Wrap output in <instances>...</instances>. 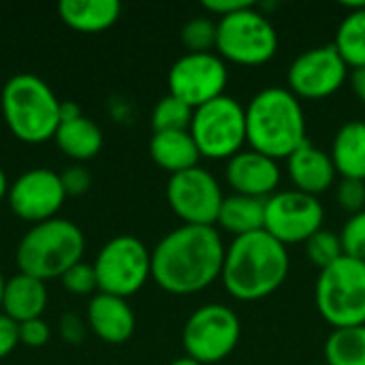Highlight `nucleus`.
Here are the masks:
<instances>
[{
  "label": "nucleus",
  "mask_w": 365,
  "mask_h": 365,
  "mask_svg": "<svg viewBox=\"0 0 365 365\" xmlns=\"http://www.w3.org/2000/svg\"><path fill=\"white\" fill-rule=\"evenodd\" d=\"M6 195H9V180H6V175H4V171H2V167H0V201H2Z\"/></svg>",
  "instance_id": "nucleus-39"
},
{
  "label": "nucleus",
  "mask_w": 365,
  "mask_h": 365,
  "mask_svg": "<svg viewBox=\"0 0 365 365\" xmlns=\"http://www.w3.org/2000/svg\"><path fill=\"white\" fill-rule=\"evenodd\" d=\"M321 365H327V364H321Z\"/></svg>",
  "instance_id": "nucleus-42"
},
{
  "label": "nucleus",
  "mask_w": 365,
  "mask_h": 365,
  "mask_svg": "<svg viewBox=\"0 0 365 365\" xmlns=\"http://www.w3.org/2000/svg\"><path fill=\"white\" fill-rule=\"evenodd\" d=\"M4 284H6V280H4V276H2V272H0V308H2V295H4Z\"/></svg>",
  "instance_id": "nucleus-41"
},
{
  "label": "nucleus",
  "mask_w": 365,
  "mask_h": 365,
  "mask_svg": "<svg viewBox=\"0 0 365 365\" xmlns=\"http://www.w3.org/2000/svg\"><path fill=\"white\" fill-rule=\"evenodd\" d=\"M169 94L184 101L192 109L225 96L229 83L227 62L214 53H184L169 68Z\"/></svg>",
  "instance_id": "nucleus-14"
},
{
  "label": "nucleus",
  "mask_w": 365,
  "mask_h": 365,
  "mask_svg": "<svg viewBox=\"0 0 365 365\" xmlns=\"http://www.w3.org/2000/svg\"><path fill=\"white\" fill-rule=\"evenodd\" d=\"M86 250L83 231L66 218H49L32 225L17 244V267L38 280L62 278V274L81 261Z\"/></svg>",
  "instance_id": "nucleus-4"
},
{
  "label": "nucleus",
  "mask_w": 365,
  "mask_h": 365,
  "mask_svg": "<svg viewBox=\"0 0 365 365\" xmlns=\"http://www.w3.org/2000/svg\"><path fill=\"white\" fill-rule=\"evenodd\" d=\"M45 306H47V289L43 280L21 272L6 280L4 295H2V310L15 323L41 319Z\"/></svg>",
  "instance_id": "nucleus-19"
},
{
  "label": "nucleus",
  "mask_w": 365,
  "mask_h": 365,
  "mask_svg": "<svg viewBox=\"0 0 365 365\" xmlns=\"http://www.w3.org/2000/svg\"><path fill=\"white\" fill-rule=\"evenodd\" d=\"M53 139H56L58 148L75 160H90L103 148L101 126L86 115L60 122Z\"/></svg>",
  "instance_id": "nucleus-24"
},
{
  "label": "nucleus",
  "mask_w": 365,
  "mask_h": 365,
  "mask_svg": "<svg viewBox=\"0 0 365 365\" xmlns=\"http://www.w3.org/2000/svg\"><path fill=\"white\" fill-rule=\"evenodd\" d=\"M17 344H19V325L4 312H0V359L11 355Z\"/></svg>",
  "instance_id": "nucleus-35"
},
{
  "label": "nucleus",
  "mask_w": 365,
  "mask_h": 365,
  "mask_svg": "<svg viewBox=\"0 0 365 365\" xmlns=\"http://www.w3.org/2000/svg\"><path fill=\"white\" fill-rule=\"evenodd\" d=\"M195 109L173 94L163 96L152 111V128L154 133H171V130H188L192 122Z\"/></svg>",
  "instance_id": "nucleus-27"
},
{
  "label": "nucleus",
  "mask_w": 365,
  "mask_h": 365,
  "mask_svg": "<svg viewBox=\"0 0 365 365\" xmlns=\"http://www.w3.org/2000/svg\"><path fill=\"white\" fill-rule=\"evenodd\" d=\"M287 173L295 190L312 197L327 192L338 175L329 152L314 148L312 143H304L287 158Z\"/></svg>",
  "instance_id": "nucleus-17"
},
{
  "label": "nucleus",
  "mask_w": 365,
  "mask_h": 365,
  "mask_svg": "<svg viewBox=\"0 0 365 365\" xmlns=\"http://www.w3.org/2000/svg\"><path fill=\"white\" fill-rule=\"evenodd\" d=\"M171 365H203V364H199V361H195L192 357H188V355H186V357H180V359H175V361H173Z\"/></svg>",
  "instance_id": "nucleus-40"
},
{
  "label": "nucleus",
  "mask_w": 365,
  "mask_h": 365,
  "mask_svg": "<svg viewBox=\"0 0 365 365\" xmlns=\"http://www.w3.org/2000/svg\"><path fill=\"white\" fill-rule=\"evenodd\" d=\"M62 284L68 293L73 295H88V293H94L98 291V280H96V272H94V265L90 263H75L73 267H68L64 274H62Z\"/></svg>",
  "instance_id": "nucleus-31"
},
{
  "label": "nucleus",
  "mask_w": 365,
  "mask_h": 365,
  "mask_svg": "<svg viewBox=\"0 0 365 365\" xmlns=\"http://www.w3.org/2000/svg\"><path fill=\"white\" fill-rule=\"evenodd\" d=\"M60 19L81 32H101L113 26L122 13L118 0H62L58 4Z\"/></svg>",
  "instance_id": "nucleus-22"
},
{
  "label": "nucleus",
  "mask_w": 365,
  "mask_h": 365,
  "mask_svg": "<svg viewBox=\"0 0 365 365\" xmlns=\"http://www.w3.org/2000/svg\"><path fill=\"white\" fill-rule=\"evenodd\" d=\"M88 325L101 340L122 344L135 334V314L124 297L96 293L88 306Z\"/></svg>",
  "instance_id": "nucleus-18"
},
{
  "label": "nucleus",
  "mask_w": 365,
  "mask_h": 365,
  "mask_svg": "<svg viewBox=\"0 0 365 365\" xmlns=\"http://www.w3.org/2000/svg\"><path fill=\"white\" fill-rule=\"evenodd\" d=\"M225 178L227 184L233 188V195H244L265 201L278 192L282 171L278 160L248 148L227 160Z\"/></svg>",
  "instance_id": "nucleus-16"
},
{
  "label": "nucleus",
  "mask_w": 365,
  "mask_h": 365,
  "mask_svg": "<svg viewBox=\"0 0 365 365\" xmlns=\"http://www.w3.org/2000/svg\"><path fill=\"white\" fill-rule=\"evenodd\" d=\"M60 336L64 342L68 344H79L86 336V327H83V321L73 314V312H66L60 317Z\"/></svg>",
  "instance_id": "nucleus-36"
},
{
  "label": "nucleus",
  "mask_w": 365,
  "mask_h": 365,
  "mask_svg": "<svg viewBox=\"0 0 365 365\" xmlns=\"http://www.w3.org/2000/svg\"><path fill=\"white\" fill-rule=\"evenodd\" d=\"M248 4H252V2H248V0H203V9H205L207 13L216 15L218 19H220V17H227V15H231V13L242 11V9H246Z\"/></svg>",
  "instance_id": "nucleus-37"
},
{
  "label": "nucleus",
  "mask_w": 365,
  "mask_h": 365,
  "mask_svg": "<svg viewBox=\"0 0 365 365\" xmlns=\"http://www.w3.org/2000/svg\"><path fill=\"white\" fill-rule=\"evenodd\" d=\"M336 49L349 64V68L365 66V4L349 11L336 32Z\"/></svg>",
  "instance_id": "nucleus-26"
},
{
  "label": "nucleus",
  "mask_w": 365,
  "mask_h": 365,
  "mask_svg": "<svg viewBox=\"0 0 365 365\" xmlns=\"http://www.w3.org/2000/svg\"><path fill=\"white\" fill-rule=\"evenodd\" d=\"M216 225L233 237L263 231L265 227V201L244 195H229L222 201Z\"/></svg>",
  "instance_id": "nucleus-23"
},
{
  "label": "nucleus",
  "mask_w": 365,
  "mask_h": 365,
  "mask_svg": "<svg viewBox=\"0 0 365 365\" xmlns=\"http://www.w3.org/2000/svg\"><path fill=\"white\" fill-rule=\"evenodd\" d=\"M351 88L355 96L365 105V66L364 68H353L351 73Z\"/></svg>",
  "instance_id": "nucleus-38"
},
{
  "label": "nucleus",
  "mask_w": 365,
  "mask_h": 365,
  "mask_svg": "<svg viewBox=\"0 0 365 365\" xmlns=\"http://www.w3.org/2000/svg\"><path fill=\"white\" fill-rule=\"evenodd\" d=\"M246 139L255 152L274 160L289 158L308 143L306 113L299 98L280 86L257 92L246 105Z\"/></svg>",
  "instance_id": "nucleus-3"
},
{
  "label": "nucleus",
  "mask_w": 365,
  "mask_h": 365,
  "mask_svg": "<svg viewBox=\"0 0 365 365\" xmlns=\"http://www.w3.org/2000/svg\"><path fill=\"white\" fill-rule=\"evenodd\" d=\"M182 43L188 53H207L216 49V21L210 17H192L182 28Z\"/></svg>",
  "instance_id": "nucleus-29"
},
{
  "label": "nucleus",
  "mask_w": 365,
  "mask_h": 365,
  "mask_svg": "<svg viewBox=\"0 0 365 365\" xmlns=\"http://www.w3.org/2000/svg\"><path fill=\"white\" fill-rule=\"evenodd\" d=\"M98 280V293L130 297L152 276V252L135 235L111 237L92 263Z\"/></svg>",
  "instance_id": "nucleus-9"
},
{
  "label": "nucleus",
  "mask_w": 365,
  "mask_h": 365,
  "mask_svg": "<svg viewBox=\"0 0 365 365\" xmlns=\"http://www.w3.org/2000/svg\"><path fill=\"white\" fill-rule=\"evenodd\" d=\"M336 201L340 210L353 214H359L365 210V182L361 180H342L336 190Z\"/></svg>",
  "instance_id": "nucleus-32"
},
{
  "label": "nucleus",
  "mask_w": 365,
  "mask_h": 365,
  "mask_svg": "<svg viewBox=\"0 0 365 365\" xmlns=\"http://www.w3.org/2000/svg\"><path fill=\"white\" fill-rule=\"evenodd\" d=\"M225 255L227 246L216 227L182 225L152 250V278L171 295H195L220 278Z\"/></svg>",
  "instance_id": "nucleus-1"
},
{
  "label": "nucleus",
  "mask_w": 365,
  "mask_h": 365,
  "mask_svg": "<svg viewBox=\"0 0 365 365\" xmlns=\"http://www.w3.org/2000/svg\"><path fill=\"white\" fill-rule=\"evenodd\" d=\"M9 205L11 210L28 220V222H45L56 218V212L62 207L66 192L60 182V173L38 167L24 171L11 186H9Z\"/></svg>",
  "instance_id": "nucleus-15"
},
{
  "label": "nucleus",
  "mask_w": 365,
  "mask_h": 365,
  "mask_svg": "<svg viewBox=\"0 0 365 365\" xmlns=\"http://www.w3.org/2000/svg\"><path fill=\"white\" fill-rule=\"evenodd\" d=\"M325 210L319 197L299 190H278L265 199V227L274 240L282 246L306 244L314 233L323 229Z\"/></svg>",
  "instance_id": "nucleus-11"
},
{
  "label": "nucleus",
  "mask_w": 365,
  "mask_h": 365,
  "mask_svg": "<svg viewBox=\"0 0 365 365\" xmlns=\"http://www.w3.org/2000/svg\"><path fill=\"white\" fill-rule=\"evenodd\" d=\"M2 113L17 139L43 143L58 130L60 101L47 81L32 73H19L2 88Z\"/></svg>",
  "instance_id": "nucleus-5"
},
{
  "label": "nucleus",
  "mask_w": 365,
  "mask_h": 365,
  "mask_svg": "<svg viewBox=\"0 0 365 365\" xmlns=\"http://www.w3.org/2000/svg\"><path fill=\"white\" fill-rule=\"evenodd\" d=\"M314 302L331 329L365 325V261L342 257L321 269Z\"/></svg>",
  "instance_id": "nucleus-6"
},
{
  "label": "nucleus",
  "mask_w": 365,
  "mask_h": 365,
  "mask_svg": "<svg viewBox=\"0 0 365 365\" xmlns=\"http://www.w3.org/2000/svg\"><path fill=\"white\" fill-rule=\"evenodd\" d=\"M188 130L203 158L229 160L248 143L246 107L233 96H218L195 109Z\"/></svg>",
  "instance_id": "nucleus-8"
},
{
  "label": "nucleus",
  "mask_w": 365,
  "mask_h": 365,
  "mask_svg": "<svg viewBox=\"0 0 365 365\" xmlns=\"http://www.w3.org/2000/svg\"><path fill=\"white\" fill-rule=\"evenodd\" d=\"M150 156L160 169L169 171L171 175L197 167L201 158L190 130L154 133L150 141Z\"/></svg>",
  "instance_id": "nucleus-21"
},
{
  "label": "nucleus",
  "mask_w": 365,
  "mask_h": 365,
  "mask_svg": "<svg viewBox=\"0 0 365 365\" xmlns=\"http://www.w3.org/2000/svg\"><path fill=\"white\" fill-rule=\"evenodd\" d=\"M349 79V64L334 43L302 51L289 66L287 83L297 98L321 101L336 94Z\"/></svg>",
  "instance_id": "nucleus-13"
},
{
  "label": "nucleus",
  "mask_w": 365,
  "mask_h": 365,
  "mask_svg": "<svg viewBox=\"0 0 365 365\" xmlns=\"http://www.w3.org/2000/svg\"><path fill=\"white\" fill-rule=\"evenodd\" d=\"M60 182H62V188L66 192V197H79L83 192H88V188L92 186V175L86 167L81 165H73V167H66L62 173H60Z\"/></svg>",
  "instance_id": "nucleus-33"
},
{
  "label": "nucleus",
  "mask_w": 365,
  "mask_h": 365,
  "mask_svg": "<svg viewBox=\"0 0 365 365\" xmlns=\"http://www.w3.org/2000/svg\"><path fill=\"white\" fill-rule=\"evenodd\" d=\"M306 257L312 265L325 269L329 265H334L338 259L344 257V248L340 242V233H331L321 229L319 233H314L308 242H306Z\"/></svg>",
  "instance_id": "nucleus-28"
},
{
  "label": "nucleus",
  "mask_w": 365,
  "mask_h": 365,
  "mask_svg": "<svg viewBox=\"0 0 365 365\" xmlns=\"http://www.w3.org/2000/svg\"><path fill=\"white\" fill-rule=\"evenodd\" d=\"M340 242L344 248V257L365 261V210L353 214L340 231Z\"/></svg>",
  "instance_id": "nucleus-30"
},
{
  "label": "nucleus",
  "mask_w": 365,
  "mask_h": 365,
  "mask_svg": "<svg viewBox=\"0 0 365 365\" xmlns=\"http://www.w3.org/2000/svg\"><path fill=\"white\" fill-rule=\"evenodd\" d=\"M329 156L342 180L365 182V122L351 120L342 124L331 141Z\"/></svg>",
  "instance_id": "nucleus-20"
},
{
  "label": "nucleus",
  "mask_w": 365,
  "mask_h": 365,
  "mask_svg": "<svg viewBox=\"0 0 365 365\" xmlns=\"http://www.w3.org/2000/svg\"><path fill=\"white\" fill-rule=\"evenodd\" d=\"M17 325H19V344L32 346V349L45 346L51 336L49 325L43 319H32V321H24Z\"/></svg>",
  "instance_id": "nucleus-34"
},
{
  "label": "nucleus",
  "mask_w": 365,
  "mask_h": 365,
  "mask_svg": "<svg viewBox=\"0 0 365 365\" xmlns=\"http://www.w3.org/2000/svg\"><path fill=\"white\" fill-rule=\"evenodd\" d=\"M323 355L327 365H365V325L331 329Z\"/></svg>",
  "instance_id": "nucleus-25"
},
{
  "label": "nucleus",
  "mask_w": 365,
  "mask_h": 365,
  "mask_svg": "<svg viewBox=\"0 0 365 365\" xmlns=\"http://www.w3.org/2000/svg\"><path fill=\"white\" fill-rule=\"evenodd\" d=\"M291 269L289 250L267 231L233 237L227 246L220 280L237 302H259L274 295Z\"/></svg>",
  "instance_id": "nucleus-2"
},
{
  "label": "nucleus",
  "mask_w": 365,
  "mask_h": 365,
  "mask_svg": "<svg viewBox=\"0 0 365 365\" xmlns=\"http://www.w3.org/2000/svg\"><path fill=\"white\" fill-rule=\"evenodd\" d=\"M278 45L274 24L255 4L216 21V51L225 62L261 66L276 56Z\"/></svg>",
  "instance_id": "nucleus-7"
},
{
  "label": "nucleus",
  "mask_w": 365,
  "mask_h": 365,
  "mask_svg": "<svg viewBox=\"0 0 365 365\" xmlns=\"http://www.w3.org/2000/svg\"><path fill=\"white\" fill-rule=\"evenodd\" d=\"M242 336L240 317L225 304H205L197 308L182 331L184 351L203 365L225 361Z\"/></svg>",
  "instance_id": "nucleus-10"
},
{
  "label": "nucleus",
  "mask_w": 365,
  "mask_h": 365,
  "mask_svg": "<svg viewBox=\"0 0 365 365\" xmlns=\"http://www.w3.org/2000/svg\"><path fill=\"white\" fill-rule=\"evenodd\" d=\"M167 201L184 225L214 227L225 201L218 180L203 167L173 173L167 184Z\"/></svg>",
  "instance_id": "nucleus-12"
}]
</instances>
